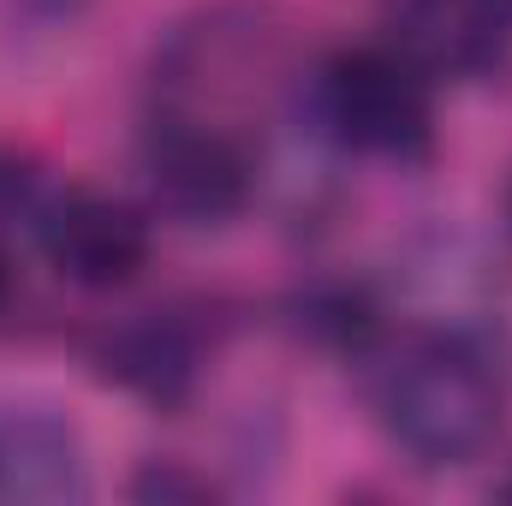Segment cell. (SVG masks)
I'll return each instance as SVG.
<instances>
[{"instance_id": "6da1fadb", "label": "cell", "mask_w": 512, "mask_h": 506, "mask_svg": "<svg viewBox=\"0 0 512 506\" xmlns=\"http://www.w3.org/2000/svg\"><path fill=\"white\" fill-rule=\"evenodd\" d=\"M387 435L417 465H465L501 429V387L459 340H411L376 381Z\"/></svg>"}, {"instance_id": "7a4b0ae2", "label": "cell", "mask_w": 512, "mask_h": 506, "mask_svg": "<svg viewBox=\"0 0 512 506\" xmlns=\"http://www.w3.org/2000/svg\"><path fill=\"white\" fill-rule=\"evenodd\" d=\"M322 114L340 143L364 155H387V161H417L429 155V137H435L429 72L405 48L340 54L322 78Z\"/></svg>"}, {"instance_id": "3957f363", "label": "cell", "mask_w": 512, "mask_h": 506, "mask_svg": "<svg viewBox=\"0 0 512 506\" xmlns=\"http://www.w3.org/2000/svg\"><path fill=\"white\" fill-rule=\"evenodd\" d=\"M149 185L179 221H227L251 197V155L203 120H167L149 137Z\"/></svg>"}, {"instance_id": "277c9868", "label": "cell", "mask_w": 512, "mask_h": 506, "mask_svg": "<svg viewBox=\"0 0 512 506\" xmlns=\"http://www.w3.org/2000/svg\"><path fill=\"white\" fill-rule=\"evenodd\" d=\"M42 251L72 286L114 292L149 262V221L120 197L72 191L42 215Z\"/></svg>"}, {"instance_id": "5b68a950", "label": "cell", "mask_w": 512, "mask_h": 506, "mask_svg": "<svg viewBox=\"0 0 512 506\" xmlns=\"http://www.w3.org/2000/svg\"><path fill=\"white\" fill-rule=\"evenodd\" d=\"M90 495V465L84 447L72 435V423H60L54 411H0V501L24 506H60Z\"/></svg>"}, {"instance_id": "8992f818", "label": "cell", "mask_w": 512, "mask_h": 506, "mask_svg": "<svg viewBox=\"0 0 512 506\" xmlns=\"http://www.w3.org/2000/svg\"><path fill=\"white\" fill-rule=\"evenodd\" d=\"M507 0H399V48L423 72L477 78L507 54Z\"/></svg>"}, {"instance_id": "52a82bcc", "label": "cell", "mask_w": 512, "mask_h": 506, "mask_svg": "<svg viewBox=\"0 0 512 506\" xmlns=\"http://www.w3.org/2000/svg\"><path fill=\"white\" fill-rule=\"evenodd\" d=\"M108 376H120L131 393H143L155 405H173V399H185V387L197 376V358L179 328L149 322V328H126L108 346Z\"/></svg>"}, {"instance_id": "ba28073f", "label": "cell", "mask_w": 512, "mask_h": 506, "mask_svg": "<svg viewBox=\"0 0 512 506\" xmlns=\"http://www.w3.org/2000/svg\"><path fill=\"white\" fill-rule=\"evenodd\" d=\"M24 203H30V173H24V161L0 155V221H12Z\"/></svg>"}, {"instance_id": "9c48e42d", "label": "cell", "mask_w": 512, "mask_h": 506, "mask_svg": "<svg viewBox=\"0 0 512 506\" xmlns=\"http://www.w3.org/2000/svg\"><path fill=\"white\" fill-rule=\"evenodd\" d=\"M131 495H209V483H191V477H179V471H149V477H137L131 483Z\"/></svg>"}, {"instance_id": "30bf717a", "label": "cell", "mask_w": 512, "mask_h": 506, "mask_svg": "<svg viewBox=\"0 0 512 506\" xmlns=\"http://www.w3.org/2000/svg\"><path fill=\"white\" fill-rule=\"evenodd\" d=\"M6 298H12V268H6V256H0V310H6Z\"/></svg>"}, {"instance_id": "8fae6325", "label": "cell", "mask_w": 512, "mask_h": 506, "mask_svg": "<svg viewBox=\"0 0 512 506\" xmlns=\"http://www.w3.org/2000/svg\"><path fill=\"white\" fill-rule=\"evenodd\" d=\"M507 495H512V489H507Z\"/></svg>"}, {"instance_id": "7c38bea8", "label": "cell", "mask_w": 512, "mask_h": 506, "mask_svg": "<svg viewBox=\"0 0 512 506\" xmlns=\"http://www.w3.org/2000/svg\"><path fill=\"white\" fill-rule=\"evenodd\" d=\"M507 6H512V0H507Z\"/></svg>"}]
</instances>
